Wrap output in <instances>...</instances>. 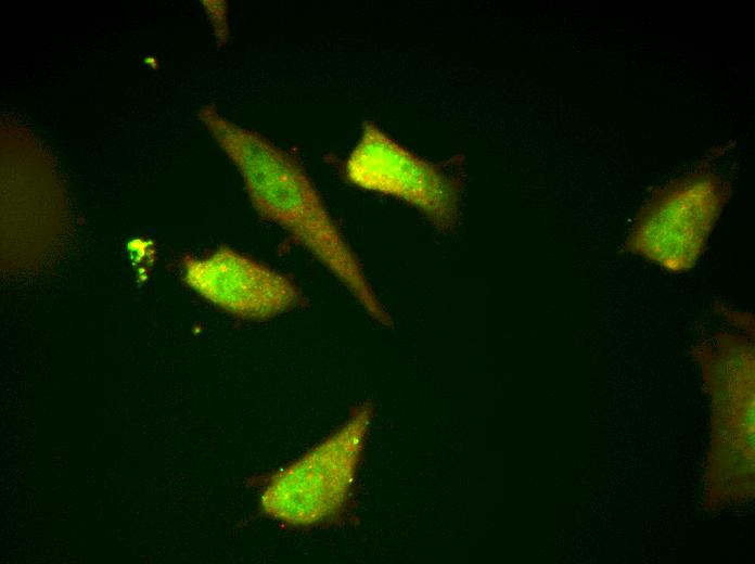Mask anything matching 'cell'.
Instances as JSON below:
<instances>
[{
    "label": "cell",
    "mask_w": 755,
    "mask_h": 564,
    "mask_svg": "<svg viewBox=\"0 0 755 564\" xmlns=\"http://www.w3.org/2000/svg\"><path fill=\"white\" fill-rule=\"evenodd\" d=\"M372 416L371 402L354 407L333 434L266 476L260 495L264 512L293 527L335 524L348 507Z\"/></svg>",
    "instance_id": "2"
},
{
    "label": "cell",
    "mask_w": 755,
    "mask_h": 564,
    "mask_svg": "<svg viewBox=\"0 0 755 564\" xmlns=\"http://www.w3.org/2000/svg\"><path fill=\"white\" fill-rule=\"evenodd\" d=\"M181 270L189 287L240 319L267 321L307 304L289 277L228 246L184 256Z\"/></svg>",
    "instance_id": "5"
},
{
    "label": "cell",
    "mask_w": 755,
    "mask_h": 564,
    "mask_svg": "<svg viewBox=\"0 0 755 564\" xmlns=\"http://www.w3.org/2000/svg\"><path fill=\"white\" fill-rule=\"evenodd\" d=\"M143 63L145 66L152 68V69H157L159 67V61L156 56L154 55H148L144 57Z\"/></svg>",
    "instance_id": "8"
},
{
    "label": "cell",
    "mask_w": 755,
    "mask_h": 564,
    "mask_svg": "<svg viewBox=\"0 0 755 564\" xmlns=\"http://www.w3.org/2000/svg\"><path fill=\"white\" fill-rule=\"evenodd\" d=\"M128 249L137 257H149L155 253L153 242L144 238H136L128 243Z\"/></svg>",
    "instance_id": "7"
},
{
    "label": "cell",
    "mask_w": 755,
    "mask_h": 564,
    "mask_svg": "<svg viewBox=\"0 0 755 564\" xmlns=\"http://www.w3.org/2000/svg\"><path fill=\"white\" fill-rule=\"evenodd\" d=\"M196 116L236 167L257 214L284 229L373 320L393 326L391 313L300 162L261 133L228 119L213 104L200 107Z\"/></svg>",
    "instance_id": "1"
},
{
    "label": "cell",
    "mask_w": 755,
    "mask_h": 564,
    "mask_svg": "<svg viewBox=\"0 0 755 564\" xmlns=\"http://www.w3.org/2000/svg\"><path fill=\"white\" fill-rule=\"evenodd\" d=\"M347 181L415 208L434 228L451 232L459 221L462 180L404 148L372 121L344 164Z\"/></svg>",
    "instance_id": "4"
},
{
    "label": "cell",
    "mask_w": 755,
    "mask_h": 564,
    "mask_svg": "<svg viewBox=\"0 0 755 564\" xmlns=\"http://www.w3.org/2000/svg\"><path fill=\"white\" fill-rule=\"evenodd\" d=\"M219 46L228 40V5L226 1H202Z\"/></svg>",
    "instance_id": "6"
},
{
    "label": "cell",
    "mask_w": 755,
    "mask_h": 564,
    "mask_svg": "<svg viewBox=\"0 0 755 564\" xmlns=\"http://www.w3.org/2000/svg\"><path fill=\"white\" fill-rule=\"evenodd\" d=\"M728 193L714 174L695 172L654 190L639 210L625 248L669 273L692 269Z\"/></svg>",
    "instance_id": "3"
}]
</instances>
